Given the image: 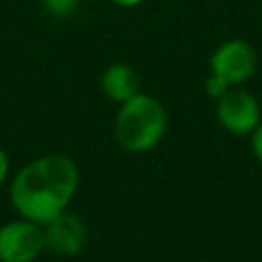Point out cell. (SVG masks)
Masks as SVG:
<instances>
[{"label":"cell","mask_w":262,"mask_h":262,"mask_svg":"<svg viewBox=\"0 0 262 262\" xmlns=\"http://www.w3.org/2000/svg\"><path fill=\"white\" fill-rule=\"evenodd\" d=\"M78 190L76 164L59 154L25 164L10 182V203L29 221L45 225L63 213Z\"/></svg>","instance_id":"cell-1"},{"label":"cell","mask_w":262,"mask_h":262,"mask_svg":"<svg viewBox=\"0 0 262 262\" xmlns=\"http://www.w3.org/2000/svg\"><path fill=\"white\" fill-rule=\"evenodd\" d=\"M168 129V115L160 100L145 92H137L119 104L115 117V137L119 145L131 154L154 149Z\"/></svg>","instance_id":"cell-2"},{"label":"cell","mask_w":262,"mask_h":262,"mask_svg":"<svg viewBox=\"0 0 262 262\" xmlns=\"http://www.w3.org/2000/svg\"><path fill=\"white\" fill-rule=\"evenodd\" d=\"M43 250V225L20 217L0 227V262H33Z\"/></svg>","instance_id":"cell-3"},{"label":"cell","mask_w":262,"mask_h":262,"mask_svg":"<svg viewBox=\"0 0 262 262\" xmlns=\"http://www.w3.org/2000/svg\"><path fill=\"white\" fill-rule=\"evenodd\" d=\"M209 68H211V74H217L231 86H237L256 74L258 55L248 41L229 39L211 53Z\"/></svg>","instance_id":"cell-4"},{"label":"cell","mask_w":262,"mask_h":262,"mask_svg":"<svg viewBox=\"0 0 262 262\" xmlns=\"http://www.w3.org/2000/svg\"><path fill=\"white\" fill-rule=\"evenodd\" d=\"M217 121L233 135H250L260 123V104L244 88L231 86L221 98H217Z\"/></svg>","instance_id":"cell-5"},{"label":"cell","mask_w":262,"mask_h":262,"mask_svg":"<svg viewBox=\"0 0 262 262\" xmlns=\"http://www.w3.org/2000/svg\"><path fill=\"white\" fill-rule=\"evenodd\" d=\"M43 237H45V248H49L51 252L74 256L86 248L88 229L86 223L76 213H70L66 209L63 213H59L57 217H53L43 225Z\"/></svg>","instance_id":"cell-6"},{"label":"cell","mask_w":262,"mask_h":262,"mask_svg":"<svg viewBox=\"0 0 262 262\" xmlns=\"http://www.w3.org/2000/svg\"><path fill=\"white\" fill-rule=\"evenodd\" d=\"M100 88L106 98L121 104L139 92V76L127 63H111L100 76Z\"/></svg>","instance_id":"cell-7"},{"label":"cell","mask_w":262,"mask_h":262,"mask_svg":"<svg viewBox=\"0 0 262 262\" xmlns=\"http://www.w3.org/2000/svg\"><path fill=\"white\" fill-rule=\"evenodd\" d=\"M43 8L53 16H68L76 10V6L84 0H41Z\"/></svg>","instance_id":"cell-8"},{"label":"cell","mask_w":262,"mask_h":262,"mask_svg":"<svg viewBox=\"0 0 262 262\" xmlns=\"http://www.w3.org/2000/svg\"><path fill=\"white\" fill-rule=\"evenodd\" d=\"M231 88V84L229 82H225L221 76H217V74H209V78L205 80V92L211 96V98H221L227 90Z\"/></svg>","instance_id":"cell-9"},{"label":"cell","mask_w":262,"mask_h":262,"mask_svg":"<svg viewBox=\"0 0 262 262\" xmlns=\"http://www.w3.org/2000/svg\"><path fill=\"white\" fill-rule=\"evenodd\" d=\"M252 135V139H250V145H252V154H254V158L262 164V121L258 123V127L250 133Z\"/></svg>","instance_id":"cell-10"},{"label":"cell","mask_w":262,"mask_h":262,"mask_svg":"<svg viewBox=\"0 0 262 262\" xmlns=\"http://www.w3.org/2000/svg\"><path fill=\"white\" fill-rule=\"evenodd\" d=\"M8 168H10V164H8V156H6V151L0 147V184L6 180V176H8Z\"/></svg>","instance_id":"cell-11"},{"label":"cell","mask_w":262,"mask_h":262,"mask_svg":"<svg viewBox=\"0 0 262 262\" xmlns=\"http://www.w3.org/2000/svg\"><path fill=\"white\" fill-rule=\"evenodd\" d=\"M111 2L117 6H123V8H133V6H139L143 0H111Z\"/></svg>","instance_id":"cell-12"},{"label":"cell","mask_w":262,"mask_h":262,"mask_svg":"<svg viewBox=\"0 0 262 262\" xmlns=\"http://www.w3.org/2000/svg\"><path fill=\"white\" fill-rule=\"evenodd\" d=\"M203 262H207V260H203Z\"/></svg>","instance_id":"cell-13"}]
</instances>
